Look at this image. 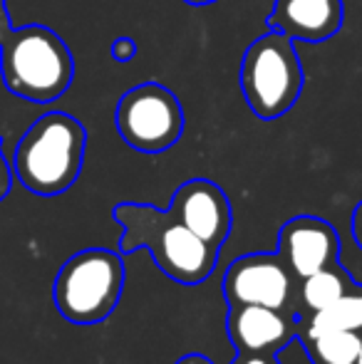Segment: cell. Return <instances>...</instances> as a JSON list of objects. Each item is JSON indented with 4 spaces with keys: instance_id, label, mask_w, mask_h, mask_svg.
<instances>
[{
    "instance_id": "277c9868",
    "label": "cell",
    "mask_w": 362,
    "mask_h": 364,
    "mask_svg": "<svg viewBox=\"0 0 362 364\" xmlns=\"http://www.w3.org/2000/svg\"><path fill=\"white\" fill-rule=\"evenodd\" d=\"M124 292V258L117 250L85 248L63 263L53 283L58 312L73 325H97L117 310Z\"/></svg>"
},
{
    "instance_id": "9a60e30c",
    "label": "cell",
    "mask_w": 362,
    "mask_h": 364,
    "mask_svg": "<svg viewBox=\"0 0 362 364\" xmlns=\"http://www.w3.org/2000/svg\"><path fill=\"white\" fill-rule=\"evenodd\" d=\"M110 53H112V60H115V63H122V65L129 63V60H134V55H137L134 38H129V35H119V38H115Z\"/></svg>"
},
{
    "instance_id": "7a4b0ae2",
    "label": "cell",
    "mask_w": 362,
    "mask_h": 364,
    "mask_svg": "<svg viewBox=\"0 0 362 364\" xmlns=\"http://www.w3.org/2000/svg\"><path fill=\"white\" fill-rule=\"evenodd\" d=\"M87 151V129L68 112L38 117L13 151V173L35 196H60L80 178Z\"/></svg>"
},
{
    "instance_id": "5bb4252c",
    "label": "cell",
    "mask_w": 362,
    "mask_h": 364,
    "mask_svg": "<svg viewBox=\"0 0 362 364\" xmlns=\"http://www.w3.org/2000/svg\"><path fill=\"white\" fill-rule=\"evenodd\" d=\"M353 285H355L353 275L340 263L320 268L318 273L300 280V315H308V312L323 310V307L333 305Z\"/></svg>"
},
{
    "instance_id": "d6986e66",
    "label": "cell",
    "mask_w": 362,
    "mask_h": 364,
    "mask_svg": "<svg viewBox=\"0 0 362 364\" xmlns=\"http://www.w3.org/2000/svg\"><path fill=\"white\" fill-rule=\"evenodd\" d=\"M10 30H13V20H10L8 0H0V43H3Z\"/></svg>"
},
{
    "instance_id": "30bf717a",
    "label": "cell",
    "mask_w": 362,
    "mask_h": 364,
    "mask_svg": "<svg viewBox=\"0 0 362 364\" xmlns=\"http://www.w3.org/2000/svg\"><path fill=\"white\" fill-rule=\"evenodd\" d=\"M278 253L285 258L298 280L338 263L340 235L325 218L293 216L278 230Z\"/></svg>"
},
{
    "instance_id": "8992f818",
    "label": "cell",
    "mask_w": 362,
    "mask_h": 364,
    "mask_svg": "<svg viewBox=\"0 0 362 364\" xmlns=\"http://www.w3.org/2000/svg\"><path fill=\"white\" fill-rule=\"evenodd\" d=\"M183 107L179 97L159 82H142L119 97L115 127L129 149L142 154L169 151L183 134Z\"/></svg>"
},
{
    "instance_id": "4fadbf2b",
    "label": "cell",
    "mask_w": 362,
    "mask_h": 364,
    "mask_svg": "<svg viewBox=\"0 0 362 364\" xmlns=\"http://www.w3.org/2000/svg\"><path fill=\"white\" fill-rule=\"evenodd\" d=\"M320 330H353L362 335V285L355 283L343 297L323 310L300 315V335Z\"/></svg>"
},
{
    "instance_id": "7402d4cb",
    "label": "cell",
    "mask_w": 362,
    "mask_h": 364,
    "mask_svg": "<svg viewBox=\"0 0 362 364\" xmlns=\"http://www.w3.org/2000/svg\"><path fill=\"white\" fill-rule=\"evenodd\" d=\"M355 364H362V350H360V355H358V362H355Z\"/></svg>"
},
{
    "instance_id": "8fae6325",
    "label": "cell",
    "mask_w": 362,
    "mask_h": 364,
    "mask_svg": "<svg viewBox=\"0 0 362 364\" xmlns=\"http://www.w3.org/2000/svg\"><path fill=\"white\" fill-rule=\"evenodd\" d=\"M345 20V0H275L268 13V30L290 40L318 45L330 40Z\"/></svg>"
},
{
    "instance_id": "3957f363",
    "label": "cell",
    "mask_w": 362,
    "mask_h": 364,
    "mask_svg": "<svg viewBox=\"0 0 362 364\" xmlns=\"http://www.w3.org/2000/svg\"><path fill=\"white\" fill-rule=\"evenodd\" d=\"M0 77L20 100L50 105L73 87L75 58L53 28L23 25L0 43Z\"/></svg>"
},
{
    "instance_id": "ba28073f",
    "label": "cell",
    "mask_w": 362,
    "mask_h": 364,
    "mask_svg": "<svg viewBox=\"0 0 362 364\" xmlns=\"http://www.w3.org/2000/svg\"><path fill=\"white\" fill-rule=\"evenodd\" d=\"M169 211L213 250H221L231 235V201H228L226 191L208 178L183 181L171 196Z\"/></svg>"
},
{
    "instance_id": "ac0fdd59",
    "label": "cell",
    "mask_w": 362,
    "mask_h": 364,
    "mask_svg": "<svg viewBox=\"0 0 362 364\" xmlns=\"http://www.w3.org/2000/svg\"><path fill=\"white\" fill-rule=\"evenodd\" d=\"M350 228H353V238L358 243V248L362 250V201L355 206L353 218H350Z\"/></svg>"
},
{
    "instance_id": "44dd1931",
    "label": "cell",
    "mask_w": 362,
    "mask_h": 364,
    "mask_svg": "<svg viewBox=\"0 0 362 364\" xmlns=\"http://www.w3.org/2000/svg\"><path fill=\"white\" fill-rule=\"evenodd\" d=\"M183 3L193 5V8H203V5H211V3H216V0H183Z\"/></svg>"
},
{
    "instance_id": "2e32d148",
    "label": "cell",
    "mask_w": 362,
    "mask_h": 364,
    "mask_svg": "<svg viewBox=\"0 0 362 364\" xmlns=\"http://www.w3.org/2000/svg\"><path fill=\"white\" fill-rule=\"evenodd\" d=\"M13 178H15L13 164L8 161V156H5V151H3V144H0V203L8 198L10 188H13Z\"/></svg>"
},
{
    "instance_id": "5b68a950",
    "label": "cell",
    "mask_w": 362,
    "mask_h": 364,
    "mask_svg": "<svg viewBox=\"0 0 362 364\" xmlns=\"http://www.w3.org/2000/svg\"><path fill=\"white\" fill-rule=\"evenodd\" d=\"M238 85L258 119H278L288 114L305 85V73L293 40L275 30L253 40L241 60Z\"/></svg>"
},
{
    "instance_id": "e0dca14e",
    "label": "cell",
    "mask_w": 362,
    "mask_h": 364,
    "mask_svg": "<svg viewBox=\"0 0 362 364\" xmlns=\"http://www.w3.org/2000/svg\"><path fill=\"white\" fill-rule=\"evenodd\" d=\"M231 364H283L278 355H266V352H236Z\"/></svg>"
},
{
    "instance_id": "9c48e42d",
    "label": "cell",
    "mask_w": 362,
    "mask_h": 364,
    "mask_svg": "<svg viewBox=\"0 0 362 364\" xmlns=\"http://www.w3.org/2000/svg\"><path fill=\"white\" fill-rule=\"evenodd\" d=\"M226 332L236 352L278 355L300 335V317L263 305H228Z\"/></svg>"
},
{
    "instance_id": "52a82bcc",
    "label": "cell",
    "mask_w": 362,
    "mask_h": 364,
    "mask_svg": "<svg viewBox=\"0 0 362 364\" xmlns=\"http://www.w3.org/2000/svg\"><path fill=\"white\" fill-rule=\"evenodd\" d=\"M223 297L228 305H263L300 317V280L278 250L233 260L223 273Z\"/></svg>"
},
{
    "instance_id": "ffe728a7",
    "label": "cell",
    "mask_w": 362,
    "mask_h": 364,
    "mask_svg": "<svg viewBox=\"0 0 362 364\" xmlns=\"http://www.w3.org/2000/svg\"><path fill=\"white\" fill-rule=\"evenodd\" d=\"M174 364H213V362L203 355H186V357H181V360H176Z\"/></svg>"
},
{
    "instance_id": "7c38bea8",
    "label": "cell",
    "mask_w": 362,
    "mask_h": 364,
    "mask_svg": "<svg viewBox=\"0 0 362 364\" xmlns=\"http://www.w3.org/2000/svg\"><path fill=\"white\" fill-rule=\"evenodd\" d=\"M313 364H355L362 350V335L353 330H320L298 335Z\"/></svg>"
},
{
    "instance_id": "6da1fadb",
    "label": "cell",
    "mask_w": 362,
    "mask_h": 364,
    "mask_svg": "<svg viewBox=\"0 0 362 364\" xmlns=\"http://www.w3.org/2000/svg\"><path fill=\"white\" fill-rule=\"evenodd\" d=\"M112 218L122 225L119 253L129 255L147 248L156 268L181 285H198L216 270L218 250L193 235L174 213L151 203H117Z\"/></svg>"
}]
</instances>
